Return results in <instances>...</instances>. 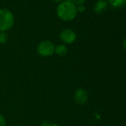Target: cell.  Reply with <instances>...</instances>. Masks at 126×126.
<instances>
[{
    "label": "cell",
    "mask_w": 126,
    "mask_h": 126,
    "mask_svg": "<svg viewBox=\"0 0 126 126\" xmlns=\"http://www.w3.org/2000/svg\"><path fill=\"white\" fill-rule=\"evenodd\" d=\"M6 126V120L4 119V117L0 114V126Z\"/></svg>",
    "instance_id": "12"
},
{
    "label": "cell",
    "mask_w": 126,
    "mask_h": 126,
    "mask_svg": "<svg viewBox=\"0 0 126 126\" xmlns=\"http://www.w3.org/2000/svg\"><path fill=\"white\" fill-rule=\"evenodd\" d=\"M108 2L105 0H98L94 5V11L97 14H102L107 11Z\"/></svg>",
    "instance_id": "6"
},
{
    "label": "cell",
    "mask_w": 126,
    "mask_h": 126,
    "mask_svg": "<svg viewBox=\"0 0 126 126\" xmlns=\"http://www.w3.org/2000/svg\"><path fill=\"white\" fill-rule=\"evenodd\" d=\"M123 48L125 49L126 50V38L123 40Z\"/></svg>",
    "instance_id": "13"
},
{
    "label": "cell",
    "mask_w": 126,
    "mask_h": 126,
    "mask_svg": "<svg viewBox=\"0 0 126 126\" xmlns=\"http://www.w3.org/2000/svg\"><path fill=\"white\" fill-rule=\"evenodd\" d=\"M14 24V16L10 10L6 8L0 9V32H6Z\"/></svg>",
    "instance_id": "2"
},
{
    "label": "cell",
    "mask_w": 126,
    "mask_h": 126,
    "mask_svg": "<svg viewBox=\"0 0 126 126\" xmlns=\"http://www.w3.org/2000/svg\"><path fill=\"white\" fill-rule=\"evenodd\" d=\"M8 40V35L6 32H0V44H5Z\"/></svg>",
    "instance_id": "9"
},
{
    "label": "cell",
    "mask_w": 126,
    "mask_h": 126,
    "mask_svg": "<svg viewBox=\"0 0 126 126\" xmlns=\"http://www.w3.org/2000/svg\"><path fill=\"white\" fill-rule=\"evenodd\" d=\"M65 1V0H53V1H54L56 3H59V4L62 2V1Z\"/></svg>",
    "instance_id": "14"
},
{
    "label": "cell",
    "mask_w": 126,
    "mask_h": 126,
    "mask_svg": "<svg viewBox=\"0 0 126 126\" xmlns=\"http://www.w3.org/2000/svg\"><path fill=\"white\" fill-rule=\"evenodd\" d=\"M59 36L60 40L63 43L67 44H70L74 43L76 41V32L73 30L69 29V28L63 29L60 32Z\"/></svg>",
    "instance_id": "4"
},
{
    "label": "cell",
    "mask_w": 126,
    "mask_h": 126,
    "mask_svg": "<svg viewBox=\"0 0 126 126\" xmlns=\"http://www.w3.org/2000/svg\"><path fill=\"white\" fill-rule=\"evenodd\" d=\"M68 52V49L64 44H59V45L55 47L54 52L59 56H65L67 55Z\"/></svg>",
    "instance_id": "7"
},
{
    "label": "cell",
    "mask_w": 126,
    "mask_h": 126,
    "mask_svg": "<svg viewBox=\"0 0 126 126\" xmlns=\"http://www.w3.org/2000/svg\"><path fill=\"white\" fill-rule=\"evenodd\" d=\"M74 100L78 105H84L88 100V94L84 89H78L74 93Z\"/></svg>",
    "instance_id": "5"
},
{
    "label": "cell",
    "mask_w": 126,
    "mask_h": 126,
    "mask_svg": "<svg viewBox=\"0 0 126 126\" xmlns=\"http://www.w3.org/2000/svg\"><path fill=\"white\" fill-rule=\"evenodd\" d=\"M65 1H72V0H65Z\"/></svg>",
    "instance_id": "15"
},
{
    "label": "cell",
    "mask_w": 126,
    "mask_h": 126,
    "mask_svg": "<svg viewBox=\"0 0 126 126\" xmlns=\"http://www.w3.org/2000/svg\"><path fill=\"white\" fill-rule=\"evenodd\" d=\"M85 9H86V7L84 4H80V5L77 6V11L79 13H83L85 10Z\"/></svg>",
    "instance_id": "10"
},
{
    "label": "cell",
    "mask_w": 126,
    "mask_h": 126,
    "mask_svg": "<svg viewBox=\"0 0 126 126\" xmlns=\"http://www.w3.org/2000/svg\"><path fill=\"white\" fill-rule=\"evenodd\" d=\"M78 13L77 6L72 1H64L59 4L56 8L57 16L64 21L74 20Z\"/></svg>",
    "instance_id": "1"
},
{
    "label": "cell",
    "mask_w": 126,
    "mask_h": 126,
    "mask_svg": "<svg viewBox=\"0 0 126 126\" xmlns=\"http://www.w3.org/2000/svg\"><path fill=\"white\" fill-rule=\"evenodd\" d=\"M108 2L115 8H120L126 4V0H108Z\"/></svg>",
    "instance_id": "8"
},
{
    "label": "cell",
    "mask_w": 126,
    "mask_h": 126,
    "mask_svg": "<svg viewBox=\"0 0 126 126\" xmlns=\"http://www.w3.org/2000/svg\"><path fill=\"white\" fill-rule=\"evenodd\" d=\"M86 0H72V2H74L76 6L80 4H84Z\"/></svg>",
    "instance_id": "11"
},
{
    "label": "cell",
    "mask_w": 126,
    "mask_h": 126,
    "mask_svg": "<svg viewBox=\"0 0 126 126\" xmlns=\"http://www.w3.org/2000/svg\"><path fill=\"white\" fill-rule=\"evenodd\" d=\"M37 53L42 57H49L54 53L55 46L50 41H43L36 47Z\"/></svg>",
    "instance_id": "3"
}]
</instances>
